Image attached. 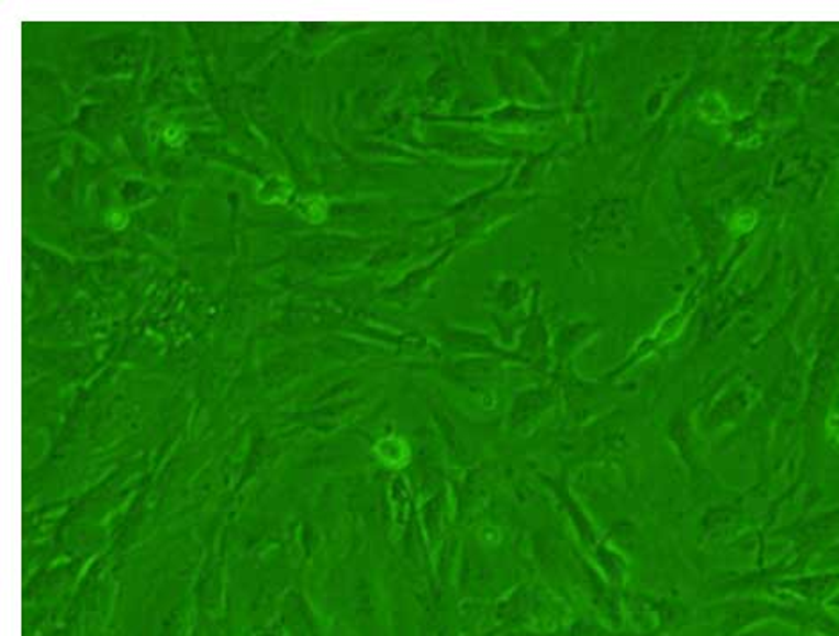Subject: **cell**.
Segmentation results:
<instances>
[{
    "instance_id": "obj_6",
    "label": "cell",
    "mask_w": 839,
    "mask_h": 636,
    "mask_svg": "<svg viewBox=\"0 0 839 636\" xmlns=\"http://www.w3.org/2000/svg\"><path fill=\"white\" fill-rule=\"evenodd\" d=\"M126 223H128V215H126V212H123V210H111V212H109L108 224L109 226H112V228H125Z\"/></svg>"
},
{
    "instance_id": "obj_5",
    "label": "cell",
    "mask_w": 839,
    "mask_h": 636,
    "mask_svg": "<svg viewBox=\"0 0 839 636\" xmlns=\"http://www.w3.org/2000/svg\"><path fill=\"white\" fill-rule=\"evenodd\" d=\"M164 140L168 141V145L180 146L186 141V131L183 126L171 125L168 131L164 132Z\"/></svg>"
},
{
    "instance_id": "obj_4",
    "label": "cell",
    "mask_w": 839,
    "mask_h": 636,
    "mask_svg": "<svg viewBox=\"0 0 839 636\" xmlns=\"http://www.w3.org/2000/svg\"><path fill=\"white\" fill-rule=\"evenodd\" d=\"M756 224H758V214L752 209H741L729 219V230L735 235H746V233L752 232Z\"/></svg>"
},
{
    "instance_id": "obj_3",
    "label": "cell",
    "mask_w": 839,
    "mask_h": 636,
    "mask_svg": "<svg viewBox=\"0 0 839 636\" xmlns=\"http://www.w3.org/2000/svg\"><path fill=\"white\" fill-rule=\"evenodd\" d=\"M295 210L310 223H322L329 212V203L324 196H304L295 203Z\"/></svg>"
},
{
    "instance_id": "obj_1",
    "label": "cell",
    "mask_w": 839,
    "mask_h": 636,
    "mask_svg": "<svg viewBox=\"0 0 839 636\" xmlns=\"http://www.w3.org/2000/svg\"><path fill=\"white\" fill-rule=\"evenodd\" d=\"M294 194V183L281 175H271L260 181L257 189V198L261 203L283 204Z\"/></svg>"
},
{
    "instance_id": "obj_2",
    "label": "cell",
    "mask_w": 839,
    "mask_h": 636,
    "mask_svg": "<svg viewBox=\"0 0 839 636\" xmlns=\"http://www.w3.org/2000/svg\"><path fill=\"white\" fill-rule=\"evenodd\" d=\"M697 112L709 125H724L729 121V105L718 93H706L700 98Z\"/></svg>"
}]
</instances>
